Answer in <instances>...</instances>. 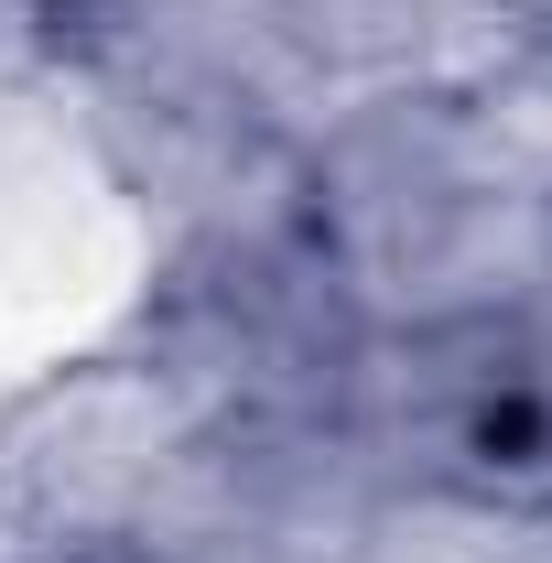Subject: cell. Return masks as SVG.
<instances>
[{
  "mask_svg": "<svg viewBox=\"0 0 552 563\" xmlns=\"http://www.w3.org/2000/svg\"><path fill=\"white\" fill-rule=\"evenodd\" d=\"M207 455V412L131 347H76L0 390V553L131 563Z\"/></svg>",
  "mask_w": 552,
  "mask_h": 563,
  "instance_id": "1",
  "label": "cell"
},
{
  "mask_svg": "<svg viewBox=\"0 0 552 563\" xmlns=\"http://www.w3.org/2000/svg\"><path fill=\"white\" fill-rule=\"evenodd\" d=\"M498 325H509V347H520V368H531V390L552 401V228H542V250H531V282H520V303H509Z\"/></svg>",
  "mask_w": 552,
  "mask_h": 563,
  "instance_id": "2",
  "label": "cell"
},
{
  "mask_svg": "<svg viewBox=\"0 0 552 563\" xmlns=\"http://www.w3.org/2000/svg\"><path fill=\"white\" fill-rule=\"evenodd\" d=\"M109 11H120V0H0V22H87V33H98Z\"/></svg>",
  "mask_w": 552,
  "mask_h": 563,
  "instance_id": "3",
  "label": "cell"
}]
</instances>
